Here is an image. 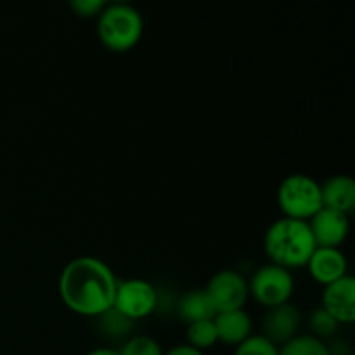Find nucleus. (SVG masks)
<instances>
[{"label":"nucleus","mask_w":355,"mask_h":355,"mask_svg":"<svg viewBox=\"0 0 355 355\" xmlns=\"http://www.w3.org/2000/svg\"><path fill=\"white\" fill-rule=\"evenodd\" d=\"M277 205L283 217L309 222L322 208L321 184L305 173H291L279 184Z\"/></svg>","instance_id":"nucleus-4"},{"label":"nucleus","mask_w":355,"mask_h":355,"mask_svg":"<svg viewBox=\"0 0 355 355\" xmlns=\"http://www.w3.org/2000/svg\"><path fill=\"white\" fill-rule=\"evenodd\" d=\"M322 207L350 215L355 208V180L350 175H333L321 184Z\"/></svg>","instance_id":"nucleus-13"},{"label":"nucleus","mask_w":355,"mask_h":355,"mask_svg":"<svg viewBox=\"0 0 355 355\" xmlns=\"http://www.w3.org/2000/svg\"><path fill=\"white\" fill-rule=\"evenodd\" d=\"M318 245L309 222L281 217L272 222L263 236V250L270 263L284 269H298L307 266Z\"/></svg>","instance_id":"nucleus-2"},{"label":"nucleus","mask_w":355,"mask_h":355,"mask_svg":"<svg viewBox=\"0 0 355 355\" xmlns=\"http://www.w3.org/2000/svg\"><path fill=\"white\" fill-rule=\"evenodd\" d=\"M186 338L187 345H191L196 350H201V352L207 349H211V347L218 342L214 319H207V321H198L187 324Z\"/></svg>","instance_id":"nucleus-15"},{"label":"nucleus","mask_w":355,"mask_h":355,"mask_svg":"<svg viewBox=\"0 0 355 355\" xmlns=\"http://www.w3.org/2000/svg\"><path fill=\"white\" fill-rule=\"evenodd\" d=\"M144 33V19L134 6L125 2L106 3L97 16V35L101 44L113 52L134 49Z\"/></svg>","instance_id":"nucleus-3"},{"label":"nucleus","mask_w":355,"mask_h":355,"mask_svg":"<svg viewBox=\"0 0 355 355\" xmlns=\"http://www.w3.org/2000/svg\"><path fill=\"white\" fill-rule=\"evenodd\" d=\"M214 324L217 329L218 342L225 345L238 347L248 336H252L253 331V321L245 309L215 314Z\"/></svg>","instance_id":"nucleus-12"},{"label":"nucleus","mask_w":355,"mask_h":355,"mask_svg":"<svg viewBox=\"0 0 355 355\" xmlns=\"http://www.w3.org/2000/svg\"><path fill=\"white\" fill-rule=\"evenodd\" d=\"M101 329L106 333L111 338H120V336L128 335V331L132 329L134 321L127 319L125 315H121L120 312H116L114 309H110L106 314L101 315Z\"/></svg>","instance_id":"nucleus-18"},{"label":"nucleus","mask_w":355,"mask_h":355,"mask_svg":"<svg viewBox=\"0 0 355 355\" xmlns=\"http://www.w3.org/2000/svg\"><path fill=\"white\" fill-rule=\"evenodd\" d=\"M163 355H205V354L201 352V350H196L191 345H187V343H184V345L173 347V349H170L168 352H165Z\"/></svg>","instance_id":"nucleus-22"},{"label":"nucleus","mask_w":355,"mask_h":355,"mask_svg":"<svg viewBox=\"0 0 355 355\" xmlns=\"http://www.w3.org/2000/svg\"><path fill=\"white\" fill-rule=\"evenodd\" d=\"M302 324V312L291 302L277 307L267 309L262 319V335L274 343L276 347H283L295 336H298V329Z\"/></svg>","instance_id":"nucleus-8"},{"label":"nucleus","mask_w":355,"mask_h":355,"mask_svg":"<svg viewBox=\"0 0 355 355\" xmlns=\"http://www.w3.org/2000/svg\"><path fill=\"white\" fill-rule=\"evenodd\" d=\"M234 355H279V347L263 335H252L236 347Z\"/></svg>","instance_id":"nucleus-19"},{"label":"nucleus","mask_w":355,"mask_h":355,"mask_svg":"<svg viewBox=\"0 0 355 355\" xmlns=\"http://www.w3.org/2000/svg\"><path fill=\"white\" fill-rule=\"evenodd\" d=\"M248 290L250 297L255 298L266 309L288 304L295 291L293 274L276 263H267L253 274L248 283Z\"/></svg>","instance_id":"nucleus-5"},{"label":"nucleus","mask_w":355,"mask_h":355,"mask_svg":"<svg viewBox=\"0 0 355 355\" xmlns=\"http://www.w3.org/2000/svg\"><path fill=\"white\" fill-rule=\"evenodd\" d=\"M159 291L141 277L118 281L113 309L130 321H139L158 309Z\"/></svg>","instance_id":"nucleus-6"},{"label":"nucleus","mask_w":355,"mask_h":355,"mask_svg":"<svg viewBox=\"0 0 355 355\" xmlns=\"http://www.w3.org/2000/svg\"><path fill=\"white\" fill-rule=\"evenodd\" d=\"M69 7L80 17H96L103 12L106 2L104 0H71Z\"/></svg>","instance_id":"nucleus-21"},{"label":"nucleus","mask_w":355,"mask_h":355,"mask_svg":"<svg viewBox=\"0 0 355 355\" xmlns=\"http://www.w3.org/2000/svg\"><path fill=\"white\" fill-rule=\"evenodd\" d=\"M309 225L315 245L321 248H340L350 229L349 215L324 207L309 220Z\"/></svg>","instance_id":"nucleus-10"},{"label":"nucleus","mask_w":355,"mask_h":355,"mask_svg":"<svg viewBox=\"0 0 355 355\" xmlns=\"http://www.w3.org/2000/svg\"><path fill=\"white\" fill-rule=\"evenodd\" d=\"M118 279L111 267L96 257L69 260L59 276V297L71 312L101 318L113 309Z\"/></svg>","instance_id":"nucleus-1"},{"label":"nucleus","mask_w":355,"mask_h":355,"mask_svg":"<svg viewBox=\"0 0 355 355\" xmlns=\"http://www.w3.org/2000/svg\"><path fill=\"white\" fill-rule=\"evenodd\" d=\"M305 267L309 269L312 279L318 281L322 286L336 283L349 274L347 257L343 255L340 248H321V246H318Z\"/></svg>","instance_id":"nucleus-11"},{"label":"nucleus","mask_w":355,"mask_h":355,"mask_svg":"<svg viewBox=\"0 0 355 355\" xmlns=\"http://www.w3.org/2000/svg\"><path fill=\"white\" fill-rule=\"evenodd\" d=\"M338 326V322H336L322 307L315 309L311 314V318H309V328H311L312 336H315V338L319 340L331 336L333 333H336Z\"/></svg>","instance_id":"nucleus-20"},{"label":"nucleus","mask_w":355,"mask_h":355,"mask_svg":"<svg viewBox=\"0 0 355 355\" xmlns=\"http://www.w3.org/2000/svg\"><path fill=\"white\" fill-rule=\"evenodd\" d=\"M177 315L186 324L198 321H207L215 318V311L208 300L205 290H189L177 300L175 304Z\"/></svg>","instance_id":"nucleus-14"},{"label":"nucleus","mask_w":355,"mask_h":355,"mask_svg":"<svg viewBox=\"0 0 355 355\" xmlns=\"http://www.w3.org/2000/svg\"><path fill=\"white\" fill-rule=\"evenodd\" d=\"M279 355H331V352L322 340L312 335H298L279 347Z\"/></svg>","instance_id":"nucleus-16"},{"label":"nucleus","mask_w":355,"mask_h":355,"mask_svg":"<svg viewBox=\"0 0 355 355\" xmlns=\"http://www.w3.org/2000/svg\"><path fill=\"white\" fill-rule=\"evenodd\" d=\"M321 307L338 324H352L355 321V279L350 274L324 286Z\"/></svg>","instance_id":"nucleus-9"},{"label":"nucleus","mask_w":355,"mask_h":355,"mask_svg":"<svg viewBox=\"0 0 355 355\" xmlns=\"http://www.w3.org/2000/svg\"><path fill=\"white\" fill-rule=\"evenodd\" d=\"M215 314L245 309L250 298L248 281L232 269L218 270L203 288Z\"/></svg>","instance_id":"nucleus-7"},{"label":"nucleus","mask_w":355,"mask_h":355,"mask_svg":"<svg viewBox=\"0 0 355 355\" xmlns=\"http://www.w3.org/2000/svg\"><path fill=\"white\" fill-rule=\"evenodd\" d=\"M120 355H163L162 345L153 336L137 335L128 338L121 347Z\"/></svg>","instance_id":"nucleus-17"},{"label":"nucleus","mask_w":355,"mask_h":355,"mask_svg":"<svg viewBox=\"0 0 355 355\" xmlns=\"http://www.w3.org/2000/svg\"><path fill=\"white\" fill-rule=\"evenodd\" d=\"M87 355H120V352L113 349H107V347H101V349L92 350V352H89Z\"/></svg>","instance_id":"nucleus-23"}]
</instances>
